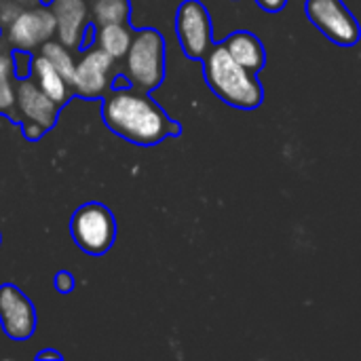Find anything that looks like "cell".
Returning <instances> with one entry per match:
<instances>
[{
	"label": "cell",
	"mask_w": 361,
	"mask_h": 361,
	"mask_svg": "<svg viewBox=\"0 0 361 361\" xmlns=\"http://www.w3.org/2000/svg\"><path fill=\"white\" fill-rule=\"evenodd\" d=\"M264 8H269V11H279L283 4H286V0H258Z\"/></svg>",
	"instance_id": "44dd1931"
},
{
	"label": "cell",
	"mask_w": 361,
	"mask_h": 361,
	"mask_svg": "<svg viewBox=\"0 0 361 361\" xmlns=\"http://www.w3.org/2000/svg\"><path fill=\"white\" fill-rule=\"evenodd\" d=\"M133 40V32L131 27H127V23H102L95 30V44L108 53L114 59H123L125 53L129 51V44Z\"/></svg>",
	"instance_id": "5bb4252c"
},
{
	"label": "cell",
	"mask_w": 361,
	"mask_h": 361,
	"mask_svg": "<svg viewBox=\"0 0 361 361\" xmlns=\"http://www.w3.org/2000/svg\"><path fill=\"white\" fill-rule=\"evenodd\" d=\"M42 55L61 72V76L68 80V82H72V76H74V68H76V61H74V57H72V53L68 51V47L63 44V42H57V40H47L42 47Z\"/></svg>",
	"instance_id": "e0dca14e"
},
{
	"label": "cell",
	"mask_w": 361,
	"mask_h": 361,
	"mask_svg": "<svg viewBox=\"0 0 361 361\" xmlns=\"http://www.w3.org/2000/svg\"><path fill=\"white\" fill-rule=\"evenodd\" d=\"M21 4L15 0H4L0 2V27H6L19 13H21Z\"/></svg>",
	"instance_id": "d6986e66"
},
{
	"label": "cell",
	"mask_w": 361,
	"mask_h": 361,
	"mask_svg": "<svg viewBox=\"0 0 361 361\" xmlns=\"http://www.w3.org/2000/svg\"><path fill=\"white\" fill-rule=\"evenodd\" d=\"M226 51L231 53V57L241 63L243 68H247L250 72H258L264 66V49L258 42L256 36H252L250 32H235L226 38L224 42Z\"/></svg>",
	"instance_id": "4fadbf2b"
},
{
	"label": "cell",
	"mask_w": 361,
	"mask_h": 361,
	"mask_svg": "<svg viewBox=\"0 0 361 361\" xmlns=\"http://www.w3.org/2000/svg\"><path fill=\"white\" fill-rule=\"evenodd\" d=\"M17 114L21 116V123H32L42 127L44 131L55 125L59 104H55L36 82L34 78L25 76L17 82V99H15Z\"/></svg>",
	"instance_id": "30bf717a"
},
{
	"label": "cell",
	"mask_w": 361,
	"mask_h": 361,
	"mask_svg": "<svg viewBox=\"0 0 361 361\" xmlns=\"http://www.w3.org/2000/svg\"><path fill=\"white\" fill-rule=\"evenodd\" d=\"M17 76L13 68V53L6 42H0V114L15 118L17 99Z\"/></svg>",
	"instance_id": "9a60e30c"
},
{
	"label": "cell",
	"mask_w": 361,
	"mask_h": 361,
	"mask_svg": "<svg viewBox=\"0 0 361 361\" xmlns=\"http://www.w3.org/2000/svg\"><path fill=\"white\" fill-rule=\"evenodd\" d=\"M102 112L106 125L114 133L140 146H152L167 135L178 133L176 123L137 87L114 89L106 97Z\"/></svg>",
	"instance_id": "6da1fadb"
},
{
	"label": "cell",
	"mask_w": 361,
	"mask_h": 361,
	"mask_svg": "<svg viewBox=\"0 0 361 361\" xmlns=\"http://www.w3.org/2000/svg\"><path fill=\"white\" fill-rule=\"evenodd\" d=\"M32 59L34 57H30L27 51L17 49V53H13V68H15V76L17 78L30 76V72H32Z\"/></svg>",
	"instance_id": "ac0fdd59"
},
{
	"label": "cell",
	"mask_w": 361,
	"mask_h": 361,
	"mask_svg": "<svg viewBox=\"0 0 361 361\" xmlns=\"http://www.w3.org/2000/svg\"><path fill=\"white\" fill-rule=\"evenodd\" d=\"M0 324L13 341H25L36 330V311L15 286L0 288Z\"/></svg>",
	"instance_id": "9c48e42d"
},
{
	"label": "cell",
	"mask_w": 361,
	"mask_h": 361,
	"mask_svg": "<svg viewBox=\"0 0 361 361\" xmlns=\"http://www.w3.org/2000/svg\"><path fill=\"white\" fill-rule=\"evenodd\" d=\"M116 224L108 207L99 203H89L76 209L72 218V237L76 245L93 256H99L110 250L114 243Z\"/></svg>",
	"instance_id": "277c9868"
},
{
	"label": "cell",
	"mask_w": 361,
	"mask_h": 361,
	"mask_svg": "<svg viewBox=\"0 0 361 361\" xmlns=\"http://www.w3.org/2000/svg\"><path fill=\"white\" fill-rule=\"evenodd\" d=\"M51 13L55 17V34L68 49L78 47L89 30V8L85 0H51Z\"/></svg>",
	"instance_id": "8fae6325"
},
{
	"label": "cell",
	"mask_w": 361,
	"mask_h": 361,
	"mask_svg": "<svg viewBox=\"0 0 361 361\" xmlns=\"http://www.w3.org/2000/svg\"><path fill=\"white\" fill-rule=\"evenodd\" d=\"M38 357H40V360H49V357H51V360H59V355L53 353V351H44V353H40Z\"/></svg>",
	"instance_id": "7402d4cb"
},
{
	"label": "cell",
	"mask_w": 361,
	"mask_h": 361,
	"mask_svg": "<svg viewBox=\"0 0 361 361\" xmlns=\"http://www.w3.org/2000/svg\"><path fill=\"white\" fill-rule=\"evenodd\" d=\"M123 59H125V76L133 87L142 91L157 89L165 76L163 36L152 27L137 30Z\"/></svg>",
	"instance_id": "3957f363"
},
{
	"label": "cell",
	"mask_w": 361,
	"mask_h": 361,
	"mask_svg": "<svg viewBox=\"0 0 361 361\" xmlns=\"http://www.w3.org/2000/svg\"><path fill=\"white\" fill-rule=\"evenodd\" d=\"M72 286H74V279H72L70 273H66V271L57 273V277H55V288H57L61 294H68V292L72 290Z\"/></svg>",
	"instance_id": "ffe728a7"
},
{
	"label": "cell",
	"mask_w": 361,
	"mask_h": 361,
	"mask_svg": "<svg viewBox=\"0 0 361 361\" xmlns=\"http://www.w3.org/2000/svg\"><path fill=\"white\" fill-rule=\"evenodd\" d=\"M129 2L127 0H95L91 6L93 21L97 25L102 23H127L129 19Z\"/></svg>",
	"instance_id": "2e32d148"
},
{
	"label": "cell",
	"mask_w": 361,
	"mask_h": 361,
	"mask_svg": "<svg viewBox=\"0 0 361 361\" xmlns=\"http://www.w3.org/2000/svg\"><path fill=\"white\" fill-rule=\"evenodd\" d=\"M307 15L338 44H355L360 40V25L341 0H307Z\"/></svg>",
	"instance_id": "52a82bcc"
},
{
	"label": "cell",
	"mask_w": 361,
	"mask_h": 361,
	"mask_svg": "<svg viewBox=\"0 0 361 361\" xmlns=\"http://www.w3.org/2000/svg\"><path fill=\"white\" fill-rule=\"evenodd\" d=\"M6 44L21 49V51H32L36 47H42L47 40L53 38L57 25L51 8L47 6H36V8H25L21 11L6 27Z\"/></svg>",
	"instance_id": "8992f818"
},
{
	"label": "cell",
	"mask_w": 361,
	"mask_h": 361,
	"mask_svg": "<svg viewBox=\"0 0 361 361\" xmlns=\"http://www.w3.org/2000/svg\"><path fill=\"white\" fill-rule=\"evenodd\" d=\"M176 32L182 51L190 59H203L212 49V21L205 6L199 0H184L178 6Z\"/></svg>",
	"instance_id": "5b68a950"
},
{
	"label": "cell",
	"mask_w": 361,
	"mask_h": 361,
	"mask_svg": "<svg viewBox=\"0 0 361 361\" xmlns=\"http://www.w3.org/2000/svg\"><path fill=\"white\" fill-rule=\"evenodd\" d=\"M112 63L114 57L104 53L99 47L89 49L74 68L72 76V87L78 95L82 97H102L108 91L110 78H112Z\"/></svg>",
	"instance_id": "ba28073f"
},
{
	"label": "cell",
	"mask_w": 361,
	"mask_h": 361,
	"mask_svg": "<svg viewBox=\"0 0 361 361\" xmlns=\"http://www.w3.org/2000/svg\"><path fill=\"white\" fill-rule=\"evenodd\" d=\"M205 78L214 93L226 104L252 110L262 102V87L254 72L237 63L224 44L209 49L205 55Z\"/></svg>",
	"instance_id": "7a4b0ae2"
},
{
	"label": "cell",
	"mask_w": 361,
	"mask_h": 361,
	"mask_svg": "<svg viewBox=\"0 0 361 361\" xmlns=\"http://www.w3.org/2000/svg\"><path fill=\"white\" fill-rule=\"evenodd\" d=\"M30 76L55 104H63L70 97V82L44 55H38L36 59H32Z\"/></svg>",
	"instance_id": "7c38bea8"
}]
</instances>
